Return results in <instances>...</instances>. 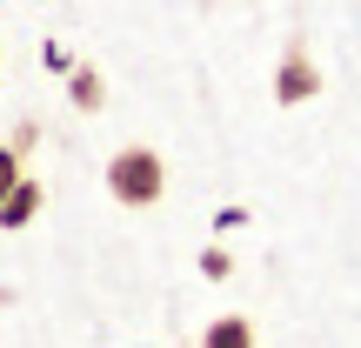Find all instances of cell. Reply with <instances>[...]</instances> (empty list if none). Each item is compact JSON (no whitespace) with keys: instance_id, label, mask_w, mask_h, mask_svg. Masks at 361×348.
<instances>
[{"instance_id":"1","label":"cell","mask_w":361,"mask_h":348,"mask_svg":"<svg viewBox=\"0 0 361 348\" xmlns=\"http://www.w3.org/2000/svg\"><path fill=\"white\" fill-rule=\"evenodd\" d=\"M107 194H114L121 208H154L161 194H168V161H161L154 148H121V155L107 161Z\"/></svg>"},{"instance_id":"2","label":"cell","mask_w":361,"mask_h":348,"mask_svg":"<svg viewBox=\"0 0 361 348\" xmlns=\"http://www.w3.org/2000/svg\"><path fill=\"white\" fill-rule=\"evenodd\" d=\"M322 94V74H314V61L301 47H288V61H281V74H274V101L281 107H301V101H314Z\"/></svg>"},{"instance_id":"3","label":"cell","mask_w":361,"mask_h":348,"mask_svg":"<svg viewBox=\"0 0 361 348\" xmlns=\"http://www.w3.org/2000/svg\"><path fill=\"white\" fill-rule=\"evenodd\" d=\"M201 348H255V322L247 315H214L201 328Z\"/></svg>"},{"instance_id":"4","label":"cell","mask_w":361,"mask_h":348,"mask_svg":"<svg viewBox=\"0 0 361 348\" xmlns=\"http://www.w3.org/2000/svg\"><path fill=\"white\" fill-rule=\"evenodd\" d=\"M34 215H40V181L27 174L20 188H13L7 201H0V228H27V221H34Z\"/></svg>"},{"instance_id":"5","label":"cell","mask_w":361,"mask_h":348,"mask_svg":"<svg viewBox=\"0 0 361 348\" xmlns=\"http://www.w3.org/2000/svg\"><path fill=\"white\" fill-rule=\"evenodd\" d=\"M20 155H27L20 141H7V148H0V201H7V194H13V188L27 181V174H20Z\"/></svg>"},{"instance_id":"6","label":"cell","mask_w":361,"mask_h":348,"mask_svg":"<svg viewBox=\"0 0 361 348\" xmlns=\"http://www.w3.org/2000/svg\"><path fill=\"white\" fill-rule=\"evenodd\" d=\"M67 88H74V101H80V107H87V114H94V107H101V101H107V88H101V74H94V67H80V74H74V80H67Z\"/></svg>"},{"instance_id":"7","label":"cell","mask_w":361,"mask_h":348,"mask_svg":"<svg viewBox=\"0 0 361 348\" xmlns=\"http://www.w3.org/2000/svg\"><path fill=\"white\" fill-rule=\"evenodd\" d=\"M201 275H207V282H221V275H228V255H221V248H207V255H201Z\"/></svg>"}]
</instances>
